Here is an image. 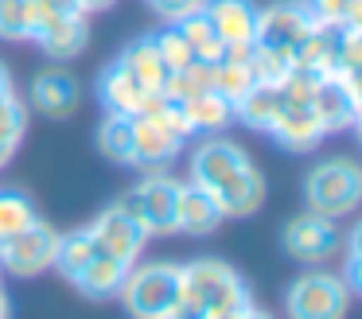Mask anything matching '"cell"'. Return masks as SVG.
Returning a JSON list of instances; mask_svg holds the SVG:
<instances>
[{"label": "cell", "mask_w": 362, "mask_h": 319, "mask_svg": "<svg viewBox=\"0 0 362 319\" xmlns=\"http://www.w3.org/2000/svg\"><path fill=\"white\" fill-rule=\"evenodd\" d=\"M0 280H4V269H0Z\"/></svg>", "instance_id": "41"}, {"label": "cell", "mask_w": 362, "mask_h": 319, "mask_svg": "<svg viewBox=\"0 0 362 319\" xmlns=\"http://www.w3.org/2000/svg\"><path fill=\"white\" fill-rule=\"evenodd\" d=\"M28 101H32V109H40V113H47V117H71L74 105H78V82H74L71 70L51 66V70H43V74L32 78Z\"/></svg>", "instance_id": "15"}, {"label": "cell", "mask_w": 362, "mask_h": 319, "mask_svg": "<svg viewBox=\"0 0 362 319\" xmlns=\"http://www.w3.org/2000/svg\"><path fill=\"white\" fill-rule=\"evenodd\" d=\"M183 113L191 132H222L226 124H234V101L222 98L218 90H203L183 101Z\"/></svg>", "instance_id": "23"}, {"label": "cell", "mask_w": 362, "mask_h": 319, "mask_svg": "<svg viewBox=\"0 0 362 319\" xmlns=\"http://www.w3.org/2000/svg\"><path fill=\"white\" fill-rule=\"evenodd\" d=\"M250 70H253V82H265V86H281L284 78L292 74V59L281 51H269V47H257L253 43L250 51Z\"/></svg>", "instance_id": "30"}, {"label": "cell", "mask_w": 362, "mask_h": 319, "mask_svg": "<svg viewBox=\"0 0 362 319\" xmlns=\"http://www.w3.org/2000/svg\"><path fill=\"white\" fill-rule=\"evenodd\" d=\"M175 28L183 31V39H187V47L195 51V59L199 62H218L222 59V39H218V31L211 28V20L203 16V8H199L195 16H187V20H180Z\"/></svg>", "instance_id": "27"}, {"label": "cell", "mask_w": 362, "mask_h": 319, "mask_svg": "<svg viewBox=\"0 0 362 319\" xmlns=\"http://www.w3.org/2000/svg\"><path fill=\"white\" fill-rule=\"evenodd\" d=\"M269 137L281 148H288V152H312L327 132H323L320 117L312 113L308 101H284L276 121H273V129H269Z\"/></svg>", "instance_id": "14"}, {"label": "cell", "mask_w": 362, "mask_h": 319, "mask_svg": "<svg viewBox=\"0 0 362 319\" xmlns=\"http://www.w3.org/2000/svg\"><path fill=\"white\" fill-rule=\"evenodd\" d=\"M32 43L40 47L51 62H66V59H74V54L86 51V43H90V20L82 12H74V16H66V20L51 23V28L43 31V35H35Z\"/></svg>", "instance_id": "19"}, {"label": "cell", "mask_w": 362, "mask_h": 319, "mask_svg": "<svg viewBox=\"0 0 362 319\" xmlns=\"http://www.w3.org/2000/svg\"><path fill=\"white\" fill-rule=\"evenodd\" d=\"M74 8H78L82 16H98V12H105V8H113L117 0H71Z\"/></svg>", "instance_id": "37"}, {"label": "cell", "mask_w": 362, "mask_h": 319, "mask_svg": "<svg viewBox=\"0 0 362 319\" xmlns=\"http://www.w3.org/2000/svg\"><path fill=\"white\" fill-rule=\"evenodd\" d=\"M180 187L183 179L168 175V171H152L141 183H133L117 199V207L125 210L133 222H141V230L148 238L160 233H175V207H180Z\"/></svg>", "instance_id": "4"}, {"label": "cell", "mask_w": 362, "mask_h": 319, "mask_svg": "<svg viewBox=\"0 0 362 319\" xmlns=\"http://www.w3.org/2000/svg\"><path fill=\"white\" fill-rule=\"evenodd\" d=\"M245 303H253L250 284L226 261L199 257L191 265H180V319H222Z\"/></svg>", "instance_id": "1"}, {"label": "cell", "mask_w": 362, "mask_h": 319, "mask_svg": "<svg viewBox=\"0 0 362 319\" xmlns=\"http://www.w3.org/2000/svg\"><path fill=\"white\" fill-rule=\"evenodd\" d=\"M86 233H90V241H94L98 253L117 257V261H125V265H136L141 253H144V245H148V233L141 230V222H133L117 202L105 207L102 214L86 226Z\"/></svg>", "instance_id": "12"}, {"label": "cell", "mask_w": 362, "mask_h": 319, "mask_svg": "<svg viewBox=\"0 0 362 319\" xmlns=\"http://www.w3.org/2000/svg\"><path fill=\"white\" fill-rule=\"evenodd\" d=\"M250 152H245L238 140H230V137H206L203 144L191 152V168H187V183H195V187H203V191H218L226 179H234L242 168H250Z\"/></svg>", "instance_id": "11"}, {"label": "cell", "mask_w": 362, "mask_h": 319, "mask_svg": "<svg viewBox=\"0 0 362 319\" xmlns=\"http://www.w3.org/2000/svg\"><path fill=\"white\" fill-rule=\"evenodd\" d=\"M312 28L315 20L304 0H276L257 12V47H269V51H281L292 59Z\"/></svg>", "instance_id": "9"}, {"label": "cell", "mask_w": 362, "mask_h": 319, "mask_svg": "<svg viewBox=\"0 0 362 319\" xmlns=\"http://www.w3.org/2000/svg\"><path fill=\"white\" fill-rule=\"evenodd\" d=\"M98 152L117 168H133V117L105 113L98 124Z\"/></svg>", "instance_id": "24"}, {"label": "cell", "mask_w": 362, "mask_h": 319, "mask_svg": "<svg viewBox=\"0 0 362 319\" xmlns=\"http://www.w3.org/2000/svg\"><path fill=\"white\" fill-rule=\"evenodd\" d=\"M35 202L28 191H20V187H0V245L8 238H16L20 230H28V226L35 222Z\"/></svg>", "instance_id": "25"}, {"label": "cell", "mask_w": 362, "mask_h": 319, "mask_svg": "<svg viewBox=\"0 0 362 319\" xmlns=\"http://www.w3.org/2000/svg\"><path fill=\"white\" fill-rule=\"evenodd\" d=\"M187 140L175 137L168 124H160L156 117H133V168L152 175V171H168V163L183 152Z\"/></svg>", "instance_id": "13"}, {"label": "cell", "mask_w": 362, "mask_h": 319, "mask_svg": "<svg viewBox=\"0 0 362 319\" xmlns=\"http://www.w3.org/2000/svg\"><path fill=\"white\" fill-rule=\"evenodd\" d=\"M172 319H180V315H172Z\"/></svg>", "instance_id": "42"}, {"label": "cell", "mask_w": 362, "mask_h": 319, "mask_svg": "<svg viewBox=\"0 0 362 319\" xmlns=\"http://www.w3.org/2000/svg\"><path fill=\"white\" fill-rule=\"evenodd\" d=\"M222 222H226V218H222V210H218V202H214L211 191H203V187H195V183H183V187H180V207H175V233L206 238V233H214Z\"/></svg>", "instance_id": "16"}, {"label": "cell", "mask_w": 362, "mask_h": 319, "mask_svg": "<svg viewBox=\"0 0 362 319\" xmlns=\"http://www.w3.org/2000/svg\"><path fill=\"white\" fill-rule=\"evenodd\" d=\"M0 39H28V0H0Z\"/></svg>", "instance_id": "34"}, {"label": "cell", "mask_w": 362, "mask_h": 319, "mask_svg": "<svg viewBox=\"0 0 362 319\" xmlns=\"http://www.w3.org/2000/svg\"><path fill=\"white\" fill-rule=\"evenodd\" d=\"M98 98H102L105 113H121V117H136L144 109V101L152 98L121 62H110L98 78Z\"/></svg>", "instance_id": "18"}, {"label": "cell", "mask_w": 362, "mask_h": 319, "mask_svg": "<svg viewBox=\"0 0 362 319\" xmlns=\"http://www.w3.org/2000/svg\"><path fill=\"white\" fill-rule=\"evenodd\" d=\"M152 39H156V51H160V59H164L168 74L195 62V51L187 47V39H183V31L175 28V23H164L160 31H152Z\"/></svg>", "instance_id": "31"}, {"label": "cell", "mask_w": 362, "mask_h": 319, "mask_svg": "<svg viewBox=\"0 0 362 319\" xmlns=\"http://www.w3.org/2000/svg\"><path fill=\"white\" fill-rule=\"evenodd\" d=\"M284 105V93L281 86H265V82H253L242 98L234 101V121H242L245 129L253 132H269Z\"/></svg>", "instance_id": "20"}, {"label": "cell", "mask_w": 362, "mask_h": 319, "mask_svg": "<svg viewBox=\"0 0 362 319\" xmlns=\"http://www.w3.org/2000/svg\"><path fill=\"white\" fill-rule=\"evenodd\" d=\"M125 272H129V265H125V261L98 253L94 261H90L86 269L78 272L74 288H78L82 296H90V300H110V296H117V292H121V284H125Z\"/></svg>", "instance_id": "22"}, {"label": "cell", "mask_w": 362, "mask_h": 319, "mask_svg": "<svg viewBox=\"0 0 362 319\" xmlns=\"http://www.w3.org/2000/svg\"><path fill=\"white\" fill-rule=\"evenodd\" d=\"M0 132H8L16 140H24V132H28V105L12 90L0 93Z\"/></svg>", "instance_id": "35"}, {"label": "cell", "mask_w": 362, "mask_h": 319, "mask_svg": "<svg viewBox=\"0 0 362 319\" xmlns=\"http://www.w3.org/2000/svg\"><path fill=\"white\" fill-rule=\"evenodd\" d=\"M16 148H20V140H16V137H8V132H0V168H8V163H12Z\"/></svg>", "instance_id": "38"}, {"label": "cell", "mask_w": 362, "mask_h": 319, "mask_svg": "<svg viewBox=\"0 0 362 319\" xmlns=\"http://www.w3.org/2000/svg\"><path fill=\"white\" fill-rule=\"evenodd\" d=\"M281 245L296 265H327V261H335L339 249H343V230L335 226V218L304 210V214L284 222Z\"/></svg>", "instance_id": "6"}, {"label": "cell", "mask_w": 362, "mask_h": 319, "mask_svg": "<svg viewBox=\"0 0 362 319\" xmlns=\"http://www.w3.org/2000/svg\"><path fill=\"white\" fill-rule=\"evenodd\" d=\"M351 288L339 272L312 269L296 277L284 292V311L288 319H346L351 311Z\"/></svg>", "instance_id": "5"}, {"label": "cell", "mask_w": 362, "mask_h": 319, "mask_svg": "<svg viewBox=\"0 0 362 319\" xmlns=\"http://www.w3.org/2000/svg\"><path fill=\"white\" fill-rule=\"evenodd\" d=\"M12 90V78H8V70H4V62H0V93H8Z\"/></svg>", "instance_id": "40"}, {"label": "cell", "mask_w": 362, "mask_h": 319, "mask_svg": "<svg viewBox=\"0 0 362 319\" xmlns=\"http://www.w3.org/2000/svg\"><path fill=\"white\" fill-rule=\"evenodd\" d=\"M94 257H98V249H94V241H90L86 230L59 233V249H55V265H51V269H59L74 284V280H78V272L86 269Z\"/></svg>", "instance_id": "26"}, {"label": "cell", "mask_w": 362, "mask_h": 319, "mask_svg": "<svg viewBox=\"0 0 362 319\" xmlns=\"http://www.w3.org/2000/svg\"><path fill=\"white\" fill-rule=\"evenodd\" d=\"M74 12H78V8H74L71 0H28V39L43 35L51 23L66 20V16H74Z\"/></svg>", "instance_id": "32"}, {"label": "cell", "mask_w": 362, "mask_h": 319, "mask_svg": "<svg viewBox=\"0 0 362 319\" xmlns=\"http://www.w3.org/2000/svg\"><path fill=\"white\" fill-rule=\"evenodd\" d=\"M0 319H12V300H8L4 288H0Z\"/></svg>", "instance_id": "39"}, {"label": "cell", "mask_w": 362, "mask_h": 319, "mask_svg": "<svg viewBox=\"0 0 362 319\" xmlns=\"http://www.w3.org/2000/svg\"><path fill=\"white\" fill-rule=\"evenodd\" d=\"M250 86H253V70L245 59H218L214 62V86L211 90H218L222 98L238 101Z\"/></svg>", "instance_id": "29"}, {"label": "cell", "mask_w": 362, "mask_h": 319, "mask_svg": "<svg viewBox=\"0 0 362 319\" xmlns=\"http://www.w3.org/2000/svg\"><path fill=\"white\" fill-rule=\"evenodd\" d=\"M323 28H362V0H304Z\"/></svg>", "instance_id": "28"}, {"label": "cell", "mask_w": 362, "mask_h": 319, "mask_svg": "<svg viewBox=\"0 0 362 319\" xmlns=\"http://www.w3.org/2000/svg\"><path fill=\"white\" fill-rule=\"evenodd\" d=\"M148 8L164 23H180V20H187V16H195L199 8H203V0H148Z\"/></svg>", "instance_id": "36"}, {"label": "cell", "mask_w": 362, "mask_h": 319, "mask_svg": "<svg viewBox=\"0 0 362 319\" xmlns=\"http://www.w3.org/2000/svg\"><path fill=\"white\" fill-rule=\"evenodd\" d=\"M55 249H59V230H51L47 222L35 218L28 230H20L16 238L0 245V269L12 272V277H40L55 265Z\"/></svg>", "instance_id": "8"}, {"label": "cell", "mask_w": 362, "mask_h": 319, "mask_svg": "<svg viewBox=\"0 0 362 319\" xmlns=\"http://www.w3.org/2000/svg\"><path fill=\"white\" fill-rule=\"evenodd\" d=\"M117 296L133 319H172L180 311V265H129Z\"/></svg>", "instance_id": "2"}, {"label": "cell", "mask_w": 362, "mask_h": 319, "mask_svg": "<svg viewBox=\"0 0 362 319\" xmlns=\"http://www.w3.org/2000/svg\"><path fill=\"white\" fill-rule=\"evenodd\" d=\"M257 12L253 0H203V16L222 39V59H250L257 43Z\"/></svg>", "instance_id": "7"}, {"label": "cell", "mask_w": 362, "mask_h": 319, "mask_svg": "<svg viewBox=\"0 0 362 319\" xmlns=\"http://www.w3.org/2000/svg\"><path fill=\"white\" fill-rule=\"evenodd\" d=\"M214 202H218L222 218L257 214L261 202H265V175L257 171V163H250V168H242L234 179H226V183L214 191Z\"/></svg>", "instance_id": "17"}, {"label": "cell", "mask_w": 362, "mask_h": 319, "mask_svg": "<svg viewBox=\"0 0 362 319\" xmlns=\"http://www.w3.org/2000/svg\"><path fill=\"white\" fill-rule=\"evenodd\" d=\"M312 113L320 117L323 132H346L358 124V113H362V98H358V78L351 74H327L315 82L312 90Z\"/></svg>", "instance_id": "10"}, {"label": "cell", "mask_w": 362, "mask_h": 319, "mask_svg": "<svg viewBox=\"0 0 362 319\" xmlns=\"http://www.w3.org/2000/svg\"><path fill=\"white\" fill-rule=\"evenodd\" d=\"M362 70V28H339V54H335V74L358 78Z\"/></svg>", "instance_id": "33"}, {"label": "cell", "mask_w": 362, "mask_h": 319, "mask_svg": "<svg viewBox=\"0 0 362 319\" xmlns=\"http://www.w3.org/2000/svg\"><path fill=\"white\" fill-rule=\"evenodd\" d=\"M117 62H121V66H125L129 74H133L148 93H160V90H164V82H168V66H164V59H160L156 39H152V35L133 39V43H129L125 51L117 54Z\"/></svg>", "instance_id": "21"}, {"label": "cell", "mask_w": 362, "mask_h": 319, "mask_svg": "<svg viewBox=\"0 0 362 319\" xmlns=\"http://www.w3.org/2000/svg\"><path fill=\"white\" fill-rule=\"evenodd\" d=\"M304 199H308V210L339 222L362 202V168L346 156L320 160L304 179Z\"/></svg>", "instance_id": "3"}]
</instances>
